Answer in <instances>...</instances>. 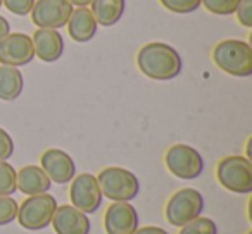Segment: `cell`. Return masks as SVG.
<instances>
[{"instance_id": "d6986e66", "label": "cell", "mask_w": 252, "mask_h": 234, "mask_svg": "<svg viewBox=\"0 0 252 234\" xmlns=\"http://www.w3.org/2000/svg\"><path fill=\"white\" fill-rule=\"evenodd\" d=\"M16 174L18 171L7 160H0V196H11L18 191Z\"/></svg>"}, {"instance_id": "f1b7e54d", "label": "cell", "mask_w": 252, "mask_h": 234, "mask_svg": "<svg viewBox=\"0 0 252 234\" xmlns=\"http://www.w3.org/2000/svg\"><path fill=\"white\" fill-rule=\"evenodd\" d=\"M71 5H76V7H88L92 0H67Z\"/></svg>"}, {"instance_id": "9c48e42d", "label": "cell", "mask_w": 252, "mask_h": 234, "mask_svg": "<svg viewBox=\"0 0 252 234\" xmlns=\"http://www.w3.org/2000/svg\"><path fill=\"white\" fill-rule=\"evenodd\" d=\"M30 14L36 28L61 29L69 21L73 5L67 0H35Z\"/></svg>"}, {"instance_id": "30bf717a", "label": "cell", "mask_w": 252, "mask_h": 234, "mask_svg": "<svg viewBox=\"0 0 252 234\" xmlns=\"http://www.w3.org/2000/svg\"><path fill=\"white\" fill-rule=\"evenodd\" d=\"M35 59L32 36L26 33H9L0 40V64L11 67L28 66Z\"/></svg>"}, {"instance_id": "ffe728a7", "label": "cell", "mask_w": 252, "mask_h": 234, "mask_svg": "<svg viewBox=\"0 0 252 234\" xmlns=\"http://www.w3.org/2000/svg\"><path fill=\"white\" fill-rule=\"evenodd\" d=\"M178 234H218V226L209 217H197L180 227Z\"/></svg>"}, {"instance_id": "4dcf8cb0", "label": "cell", "mask_w": 252, "mask_h": 234, "mask_svg": "<svg viewBox=\"0 0 252 234\" xmlns=\"http://www.w3.org/2000/svg\"><path fill=\"white\" fill-rule=\"evenodd\" d=\"M247 234H252V231H249V233H247Z\"/></svg>"}, {"instance_id": "83f0119b", "label": "cell", "mask_w": 252, "mask_h": 234, "mask_svg": "<svg viewBox=\"0 0 252 234\" xmlns=\"http://www.w3.org/2000/svg\"><path fill=\"white\" fill-rule=\"evenodd\" d=\"M9 33H11V25H9V21L4 16H0V40L4 38V36H7Z\"/></svg>"}, {"instance_id": "e0dca14e", "label": "cell", "mask_w": 252, "mask_h": 234, "mask_svg": "<svg viewBox=\"0 0 252 234\" xmlns=\"http://www.w3.org/2000/svg\"><path fill=\"white\" fill-rule=\"evenodd\" d=\"M98 26H114L125 16L126 0H92L88 5Z\"/></svg>"}, {"instance_id": "484cf974", "label": "cell", "mask_w": 252, "mask_h": 234, "mask_svg": "<svg viewBox=\"0 0 252 234\" xmlns=\"http://www.w3.org/2000/svg\"><path fill=\"white\" fill-rule=\"evenodd\" d=\"M14 148L16 147L12 136L4 128H0V160H9L14 155Z\"/></svg>"}, {"instance_id": "f546056e", "label": "cell", "mask_w": 252, "mask_h": 234, "mask_svg": "<svg viewBox=\"0 0 252 234\" xmlns=\"http://www.w3.org/2000/svg\"><path fill=\"white\" fill-rule=\"evenodd\" d=\"M0 7H2V0H0Z\"/></svg>"}, {"instance_id": "3957f363", "label": "cell", "mask_w": 252, "mask_h": 234, "mask_svg": "<svg viewBox=\"0 0 252 234\" xmlns=\"http://www.w3.org/2000/svg\"><path fill=\"white\" fill-rule=\"evenodd\" d=\"M102 196L111 202H131L140 193V181L125 167H105L97 174Z\"/></svg>"}, {"instance_id": "ba28073f", "label": "cell", "mask_w": 252, "mask_h": 234, "mask_svg": "<svg viewBox=\"0 0 252 234\" xmlns=\"http://www.w3.org/2000/svg\"><path fill=\"white\" fill-rule=\"evenodd\" d=\"M102 198L104 196H102L97 176L90 174V172L74 176L69 188V200L74 208L90 215V213H95L100 208Z\"/></svg>"}, {"instance_id": "7a4b0ae2", "label": "cell", "mask_w": 252, "mask_h": 234, "mask_svg": "<svg viewBox=\"0 0 252 234\" xmlns=\"http://www.w3.org/2000/svg\"><path fill=\"white\" fill-rule=\"evenodd\" d=\"M213 62L224 74L249 78L252 74V47L244 40H221L213 49Z\"/></svg>"}, {"instance_id": "44dd1931", "label": "cell", "mask_w": 252, "mask_h": 234, "mask_svg": "<svg viewBox=\"0 0 252 234\" xmlns=\"http://www.w3.org/2000/svg\"><path fill=\"white\" fill-rule=\"evenodd\" d=\"M240 0H200V5L214 16H231L237 11Z\"/></svg>"}, {"instance_id": "7c38bea8", "label": "cell", "mask_w": 252, "mask_h": 234, "mask_svg": "<svg viewBox=\"0 0 252 234\" xmlns=\"http://www.w3.org/2000/svg\"><path fill=\"white\" fill-rule=\"evenodd\" d=\"M107 234H133L138 229V213L130 202H112L104 213Z\"/></svg>"}, {"instance_id": "4316f807", "label": "cell", "mask_w": 252, "mask_h": 234, "mask_svg": "<svg viewBox=\"0 0 252 234\" xmlns=\"http://www.w3.org/2000/svg\"><path fill=\"white\" fill-rule=\"evenodd\" d=\"M133 234H169L168 231H164L162 227H156V226H144L138 227Z\"/></svg>"}, {"instance_id": "d4e9b609", "label": "cell", "mask_w": 252, "mask_h": 234, "mask_svg": "<svg viewBox=\"0 0 252 234\" xmlns=\"http://www.w3.org/2000/svg\"><path fill=\"white\" fill-rule=\"evenodd\" d=\"M235 16H237V21L240 23L244 28L251 29L252 28V0H240L237 11H235Z\"/></svg>"}, {"instance_id": "cb8c5ba5", "label": "cell", "mask_w": 252, "mask_h": 234, "mask_svg": "<svg viewBox=\"0 0 252 234\" xmlns=\"http://www.w3.org/2000/svg\"><path fill=\"white\" fill-rule=\"evenodd\" d=\"M35 0H2V5L14 16H28Z\"/></svg>"}, {"instance_id": "603a6c76", "label": "cell", "mask_w": 252, "mask_h": 234, "mask_svg": "<svg viewBox=\"0 0 252 234\" xmlns=\"http://www.w3.org/2000/svg\"><path fill=\"white\" fill-rule=\"evenodd\" d=\"M18 202L12 196H0V226H7L18 217Z\"/></svg>"}, {"instance_id": "2e32d148", "label": "cell", "mask_w": 252, "mask_h": 234, "mask_svg": "<svg viewBox=\"0 0 252 234\" xmlns=\"http://www.w3.org/2000/svg\"><path fill=\"white\" fill-rule=\"evenodd\" d=\"M67 33L76 43H87L97 35V21L88 7L73 9L69 21H67Z\"/></svg>"}, {"instance_id": "7402d4cb", "label": "cell", "mask_w": 252, "mask_h": 234, "mask_svg": "<svg viewBox=\"0 0 252 234\" xmlns=\"http://www.w3.org/2000/svg\"><path fill=\"white\" fill-rule=\"evenodd\" d=\"M164 9L175 14H192L200 7V0H159Z\"/></svg>"}, {"instance_id": "ac0fdd59", "label": "cell", "mask_w": 252, "mask_h": 234, "mask_svg": "<svg viewBox=\"0 0 252 234\" xmlns=\"http://www.w3.org/2000/svg\"><path fill=\"white\" fill-rule=\"evenodd\" d=\"M25 88V78L18 67L0 66V100L14 102Z\"/></svg>"}, {"instance_id": "8fae6325", "label": "cell", "mask_w": 252, "mask_h": 234, "mask_svg": "<svg viewBox=\"0 0 252 234\" xmlns=\"http://www.w3.org/2000/svg\"><path fill=\"white\" fill-rule=\"evenodd\" d=\"M40 167L43 169L50 181L57 184H67L76 176V164L67 152L61 148H49L40 157Z\"/></svg>"}, {"instance_id": "8992f818", "label": "cell", "mask_w": 252, "mask_h": 234, "mask_svg": "<svg viewBox=\"0 0 252 234\" xmlns=\"http://www.w3.org/2000/svg\"><path fill=\"white\" fill-rule=\"evenodd\" d=\"M204 210V196L195 188H183L175 191L166 203L164 215L171 226L182 227L200 217Z\"/></svg>"}, {"instance_id": "5bb4252c", "label": "cell", "mask_w": 252, "mask_h": 234, "mask_svg": "<svg viewBox=\"0 0 252 234\" xmlns=\"http://www.w3.org/2000/svg\"><path fill=\"white\" fill-rule=\"evenodd\" d=\"M35 57L42 62L52 64L59 60L64 53V38L59 29H43L38 28L32 36Z\"/></svg>"}, {"instance_id": "52a82bcc", "label": "cell", "mask_w": 252, "mask_h": 234, "mask_svg": "<svg viewBox=\"0 0 252 234\" xmlns=\"http://www.w3.org/2000/svg\"><path fill=\"white\" fill-rule=\"evenodd\" d=\"M166 169L175 178L183 181L197 179L204 172V158L197 152V148L185 143H176L168 148L164 155Z\"/></svg>"}, {"instance_id": "6da1fadb", "label": "cell", "mask_w": 252, "mask_h": 234, "mask_svg": "<svg viewBox=\"0 0 252 234\" xmlns=\"http://www.w3.org/2000/svg\"><path fill=\"white\" fill-rule=\"evenodd\" d=\"M137 66L144 76L156 81H169L180 76L183 59L178 50L164 42L145 43L137 53Z\"/></svg>"}, {"instance_id": "9a60e30c", "label": "cell", "mask_w": 252, "mask_h": 234, "mask_svg": "<svg viewBox=\"0 0 252 234\" xmlns=\"http://www.w3.org/2000/svg\"><path fill=\"white\" fill-rule=\"evenodd\" d=\"M16 186L26 196H35L49 193L52 181L40 165H25L16 174Z\"/></svg>"}, {"instance_id": "277c9868", "label": "cell", "mask_w": 252, "mask_h": 234, "mask_svg": "<svg viewBox=\"0 0 252 234\" xmlns=\"http://www.w3.org/2000/svg\"><path fill=\"white\" fill-rule=\"evenodd\" d=\"M216 178L228 191L249 195L252 191V162L242 155L223 157L216 165Z\"/></svg>"}, {"instance_id": "5b68a950", "label": "cell", "mask_w": 252, "mask_h": 234, "mask_svg": "<svg viewBox=\"0 0 252 234\" xmlns=\"http://www.w3.org/2000/svg\"><path fill=\"white\" fill-rule=\"evenodd\" d=\"M57 200L49 193L28 196L18 207V222L26 231H42L50 226L57 210Z\"/></svg>"}, {"instance_id": "4fadbf2b", "label": "cell", "mask_w": 252, "mask_h": 234, "mask_svg": "<svg viewBox=\"0 0 252 234\" xmlns=\"http://www.w3.org/2000/svg\"><path fill=\"white\" fill-rule=\"evenodd\" d=\"M50 224L56 234H90L92 227L87 213L74 208L73 205L57 207Z\"/></svg>"}]
</instances>
